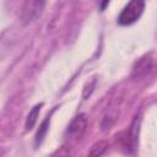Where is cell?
<instances>
[{
  "label": "cell",
  "instance_id": "6da1fadb",
  "mask_svg": "<svg viewBox=\"0 0 157 157\" xmlns=\"http://www.w3.org/2000/svg\"><path fill=\"white\" fill-rule=\"evenodd\" d=\"M146 0H130L118 16V23L120 26H130L135 23L145 10Z\"/></svg>",
  "mask_w": 157,
  "mask_h": 157
},
{
  "label": "cell",
  "instance_id": "7a4b0ae2",
  "mask_svg": "<svg viewBox=\"0 0 157 157\" xmlns=\"http://www.w3.org/2000/svg\"><path fill=\"white\" fill-rule=\"evenodd\" d=\"M47 0H23L21 7V21L23 25H29L37 21L44 9H45Z\"/></svg>",
  "mask_w": 157,
  "mask_h": 157
},
{
  "label": "cell",
  "instance_id": "3957f363",
  "mask_svg": "<svg viewBox=\"0 0 157 157\" xmlns=\"http://www.w3.org/2000/svg\"><path fill=\"white\" fill-rule=\"evenodd\" d=\"M140 125H141V117L140 114H136L130 124V128L126 132H124V137H121V142L124 145V147H126V150L130 153H135L136 148H137V144H139V134H140Z\"/></svg>",
  "mask_w": 157,
  "mask_h": 157
},
{
  "label": "cell",
  "instance_id": "277c9868",
  "mask_svg": "<svg viewBox=\"0 0 157 157\" xmlns=\"http://www.w3.org/2000/svg\"><path fill=\"white\" fill-rule=\"evenodd\" d=\"M153 69V58H152V53L144 55L142 58H140L132 66V71H131V77L134 80H141L144 77H146Z\"/></svg>",
  "mask_w": 157,
  "mask_h": 157
},
{
  "label": "cell",
  "instance_id": "5b68a950",
  "mask_svg": "<svg viewBox=\"0 0 157 157\" xmlns=\"http://www.w3.org/2000/svg\"><path fill=\"white\" fill-rule=\"evenodd\" d=\"M86 128H87V119H86V115L83 113H81V114L76 115L70 121V124L67 126V130H66V134L70 139L78 140L85 134Z\"/></svg>",
  "mask_w": 157,
  "mask_h": 157
},
{
  "label": "cell",
  "instance_id": "8992f818",
  "mask_svg": "<svg viewBox=\"0 0 157 157\" xmlns=\"http://www.w3.org/2000/svg\"><path fill=\"white\" fill-rule=\"evenodd\" d=\"M49 124H50V115L45 117V119L42 121V124L39 125V128H38V130L36 132V136H34V145H36V147H38L43 142V140H44V137H45V135L48 132Z\"/></svg>",
  "mask_w": 157,
  "mask_h": 157
},
{
  "label": "cell",
  "instance_id": "52a82bcc",
  "mask_svg": "<svg viewBox=\"0 0 157 157\" xmlns=\"http://www.w3.org/2000/svg\"><path fill=\"white\" fill-rule=\"evenodd\" d=\"M42 107H43V103H39V104H36V105L29 110V113H28V115H27V119H26V124H25L27 131H29V130L33 129L34 124L37 123V118H38V115H39V112H40V108H42Z\"/></svg>",
  "mask_w": 157,
  "mask_h": 157
},
{
  "label": "cell",
  "instance_id": "ba28073f",
  "mask_svg": "<svg viewBox=\"0 0 157 157\" xmlns=\"http://www.w3.org/2000/svg\"><path fill=\"white\" fill-rule=\"evenodd\" d=\"M107 148H108V142L107 141H98L92 146L88 155L90 156H102L107 151Z\"/></svg>",
  "mask_w": 157,
  "mask_h": 157
},
{
  "label": "cell",
  "instance_id": "9c48e42d",
  "mask_svg": "<svg viewBox=\"0 0 157 157\" xmlns=\"http://www.w3.org/2000/svg\"><path fill=\"white\" fill-rule=\"evenodd\" d=\"M109 2H110V0H99V10L101 11H104L108 7Z\"/></svg>",
  "mask_w": 157,
  "mask_h": 157
}]
</instances>
